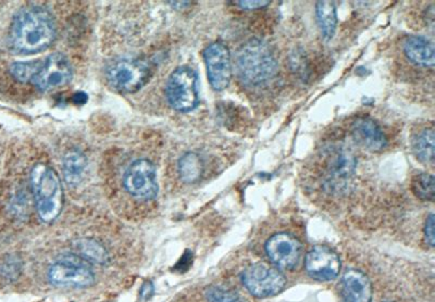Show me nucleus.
I'll return each mask as SVG.
<instances>
[{
    "mask_svg": "<svg viewBox=\"0 0 435 302\" xmlns=\"http://www.w3.org/2000/svg\"><path fill=\"white\" fill-rule=\"evenodd\" d=\"M209 82L216 92H221L229 86L232 77L231 54L222 42H214L205 49Z\"/></svg>",
    "mask_w": 435,
    "mask_h": 302,
    "instance_id": "12",
    "label": "nucleus"
},
{
    "mask_svg": "<svg viewBox=\"0 0 435 302\" xmlns=\"http://www.w3.org/2000/svg\"><path fill=\"white\" fill-rule=\"evenodd\" d=\"M48 278L56 285L88 287L95 280L90 264L80 255H63L52 265Z\"/></svg>",
    "mask_w": 435,
    "mask_h": 302,
    "instance_id": "7",
    "label": "nucleus"
},
{
    "mask_svg": "<svg viewBox=\"0 0 435 302\" xmlns=\"http://www.w3.org/2000/svg\"><path fill=\"white\" fill-rule=\"evenodd\" d=\"M191 262H193V255H191V251H187L183 255V257L180 259L177 264L174 267V270H177L179 272H185V271L189 270Z\"/></svg>",
    "mask_w": 435,
    "mask_h": 302,
    "instance_id": "28",
    "label": "nucleus"
},
{
    "mask_svg": "<svg viewBox=\"0 0 435 302\" xmlns=\"http://www.w3.org/2000/svg\"><path fill=\"white\" fill-rule=\"evenodd\" d=\"M435 221H434V214L431 213L430 216L427 218V221H425V243L428 244L431 248L434 247L435 244Z\"/></svg>",
    "mask_w": 435,
    "mask_h": 302,
    "instance_id": "26",
    "label": "nucleus"
},
{
    "mask_svg": "<svg viewBox=\"0 0 435 302\" xmlns=\"http://www.w3.org/2000/svg\"><path fill=\"white\" fill-rule=\"evenodd\" d=\"M342 302H371L372 285L365 273L349 269L344 273L340 283Z\"/></svg>",
    "mask_w": 435,
    "mask_h": 302,
    "instance_id": "15",
    "label": "nucleus"
},
{
    "mask_svg": "<svg viewBox=\"0 0 435 302\" xmlns=\"http://www.w3.org/2000/svg\"><path fill=\"white\" fill-rule=\"evenodd\" d=\"M237 292L222 286H210L206 290L208 302H232L239 298Z\"/></svg>",
    "mask_w": 435,
    "mask_h": 302,
    "instance_id": "25",
    "label": "nucleus"
},
{
    "mask_svg": "<svg viewBox=\"0 0 435 302\" xmlns=\"http://www.w3.org/2000/svg\"><path fill=\"white\" fill-rule=\"evenodd\" d=\"M403 51L409 61L418 67L433 69L435 48L433 42L422 36H408L403 42Z\"/></svg>",
    "mask_w": 435,
    "mask_h": 302,
    "instance_id": "16",
    "label": "nucleus"
},
{
    "mask_svg": "<svg viewBox=\"0 0 435 302\" xmlns=\"http://www.w3.org/2000/svg\"><path fill=\"white\" fill-rule=\"evenodd\" d=\"M317 20L324 40L333 38L338 24L335 3L332 1H319L316 5Z\"/></svg>",
    "mask_w": 435,
    "mask_h": 302,
    "instance_id": "18",
    "label": "nucleus"
},
{
    "mask_svg": "<svg viewBox=\"0 0 435 302\" xmlns=\"http://www.w3.org/2000/svg\"><path fill=\"white\" fill-rule=\"evenodd\" d=\"M150 75V67L142 60H119L112 63L106 73L109 84L122 93H135L141 90Z\"/></svg>",
    "mask_w": 435,
    "mask_h": 302,
    "instance_id": "8",
    "label": "nucleus"
},
{
    "mask_svg": "<svg viewBox=\"0 0 435 302\" xmlns=\"http://www.w3.org/2000/svg\"><path fill=\"white\" fill-rule=\"evenodd\" d=\"M232 302H247V300L244 299V298L239 297V298H237V299L233 300V301Z\"/></svg>",
    "mask_w": 435,
    "mask_h": 302,
    "instance_id": "31",
    "label": "nucleus"
},
{
    "mask_svg": "<svg viewBox=\"0 0 435 302\" xmlns=\"http://www.w3.org/2000/svg\"><path fill=\"white\" fill-rule=\"evenodd\" d=\"M411 189L421 200L433 201L435 197L434 176L429 173H418L413 177Z\"/></svg>",
    "mask_w": 435,
    "mask_h": 302,
    "instance_id": "22",
    "label": "nucleus"
},
{
    "mask_svg": "<svg viewBox=\"0 0 435 302\" xmlns=\"http://www.w3.org/2000/svg\"><path fill=\"white\" fill-rule=\"evenodd\" d=\"M86 168V158L77 150L69 151L63 158V171L65 181L71 185L79 183Z\"/></svg>",
    "mask_w": 435,
    "mask_h": 302,
    "instance_id": "19",
    "label": "nucleus"
},
{
    "mask_svg": "<svg viewBox=\"0 0 435 302\" xmlns=\"http://www.w3.org/2000/svg\"><path fill=\"white\" fill-rule=\"evenodd\" d=\"M75 249L87 262L97 263V264H104L109 260V255L107 251L97 241L92 239H81L75 243Z\"/></svg>",
    "mask_w": 435,
    "mask_h": 302,
    "instance_id": "21",
    "label": "nucleus"
},
{
    "mask_svg": "<svg viewBox=\"0 0 435 302\" xmlns=\"http://www.w3.org/2000/svg\"><path fill=\"white\" fill-rule=\"evenodd\" d=\"M198 75L189 67H180L172 72L166 85V97L174 110L189 112L198 104Z\"/></svg>",
    "mask_w": 435,
    "mask_h": 302,
    "instance_id": "5",
    "label": "nucleus"
},
{
    "mask_svg": "<svg viewBox=\"0 0 435 302\" xmlns=\"http://www.w3.org/2000/svg\"><path fill=\"white\" fill-rule=\"evenodd\" d=\"M42 60L34 61L15 62L10 65L9 72L17 82L28 84L32 82L36 73L40 70Z\"/></svg>",
    "mask_w": 435,
    "mask_h": 302,
    "instance_id": "23",
    "label": "nucleus"
},
{
    "mask_svg": "<svg viewBox=\"0 0 435 302\" xmlns=\"http://www.w3.org/2000/svg\"><path fill=\"white\" fill-rule=\"evenodd\" d=\"M234 5L239 6V8L244 9V10H258V9H262V8L268 7L271 5V1H248V0H244V1H234Z\"/></svg>",
    "mask_w": 435,
    "mask_h": 302,
    "instance_id": "27",
    "label": "nucleus"
},
{
    "mask_svg": "<svg viewBox=\"0 0 435 302\" xmlns=\"http://www.w3.org/2000/svg\"><path fill=\"white\" fill-rule=\"evenodd\" d=\"M434 127H425L418 132L411 139L413 154L422 164L434 162Z\"/></svg>",
    "mask_w": 435,
    "mask_h": 302,
    "instance_id": "17",
    "label": "nucleus"
},
{
    "mask_svg": "<svg viewBox=\"0 0 435 302\" xmlns=\"http://www.w3.org/2000/svg\"><path fill=\"white\" fill-rule=\"evenodd\" d=\"M71 79L72 67L69 60L63 54H52L42 60L38 72L31 83L40 92H48L67 85Z\"/></svg>",
    "mask_w": 435,
    "mask_h": 302,
    "instance_id": "11",
    "label": "nucleus"
},
{
    "mask_svg": "<svg viewBox=\"0 0 435 302\" xmlns=\"http://www.w3.org/2000/svg\"><path fill=\"white\" fill-rule=\"evenodd\" d=\"M155 287L152 282H145L141 289V297L143 300H150L154 296Z\"/></svg>",
    "mask_w": 435,
    "mask_h": 302,
    "instance_id": "29",
    "label": "nucleus"
},
{
    "mask_svg": "<svg viewBox=\"0 0 435 302\" xmlns=\"http://www.w3.org/2000/svg\"><path fill=\"white\" fill-rule=\"evenodd\" d=\"M241 278L245 288L257 298L274 297L286 285V278L281 271L264 262L247 267L242 273Z\"/></svg>",
    "mask_w": 435,
    "mask_h": 302,
    "instance_id": "6",
    "label": "nucleus"
},
{
    "mask_svg": "<svg viewBox=\"0 0 435 302\" xmlns=\"http://www.w3.org/2000/svg\"><path fill=\"white\" fill-rule=\"evenodd\" d=\"M204 172V164L198 154L187 152L180 159L179 173L182 181L185 183H195L199 181Z\"/></svg>",
    "mask_w": 435,
    "mask_h": 302,
    "instance_id": "20",
    "label": "nucleus"
},
{
    "mask_svg": "<svg viewBox=\"0 0 435 302\" xmlns=\"http://www.w3.org/2000/svg\"><path fill=\"white\" fill-rule=\"evenodd\" d=\"M123 187L137 199L152 200L158 193L156 170L146 159H139L127 166L123 175Z\"/></svg>",
    "mask_w": 435,
    "mask_h": 302,
    "instance_id": "9",
    "label": "nucleus"
},
{
    "mask_svg": "<svg viewBox=\"0 0 435 302\" xmlns=\"http://www.w3.org/2000/svg\"><path fill=\"white\" fill-rule=\"evenodd\" d=\"M351 136L359 146L372 152H379L388 146V138L380 125L370 118L361 117L354 120Z\"/></svg>",
    "mask_w": 435,
    "mask_h": 302,
    "instance_id": "14",
    "label": "nucleus"
},
{
    "mask_svg": "<svg viewBox=\"0 0 435 302\" xmlns=\"http://www.w3.org/2000/svg\"><path fill=\"white\" fill-rule=\"evenodd\" d=\"M31 185L40 220L52 223L63 207V186L57 173L47 164H35L31 172Z\"/></svg>",
    "mask_w": 435,
    "mask_h": 302,
    "instance_id": "3",
    "label": "nucleus"
},
{
    "mask_svg": "<svg viewBox=\"0 0 435 302\" xmlns=\"http://www.w3.org/2000/svg\"><path fill=\"white\" fill-rule=\"evenodd\" d=\"M88 100V96H87L86 93L84 92H77L73 95L72 102H74L75 104H85Z\"/></svg>",
    "mask_w": 435,
    "mask_h": 302,
    "instance_id": "30",
    "label": "nucleus"
},
{
    "mask_svg": "<svg viewBox=\"0 0 435 302\" xmlns=\"http://www.w3.org/2000/svg\"><path fill=\"white\" fill-rule=\"evenodd\" d=\"M320 157L326 189H341L351 181L357 166V160L351 149L345 145H331L322 149Z\"/></svg>",
    "mask_w": 435,
    "mask_h": 302,
    "instance_id": "4",
    "label": "nucleus"
},
{
    "mask_svg": "<svg viewBox=\"0 0 435 302\" xmlns=\"http://www.w3.org/2000/svg\"><path fill=\"white\" fill-rule=\"evenodd\" d=\"M266 253L269 260L278 270L292 271L301 261L303 246L290 233H276L267 241Z\"/></svg>",
    "mask_w": 435,
    "mask_h": 302,
    "instance_id": "10",
    "label": "nucleus"
},
{
    "mask_svg": "<svg viewBox=\"0 0 435 302\" xmlns=\"http://www.w3.org/2000/svg\"><path fill=\"white\" fill-rule=\"evenodd\" d=\"M386 302H390V301H386Z\"/></svg>",
    "mask_w": 435,
    "mask_h": 302,
    "instance_id": "32",
    "label": "nucleus"
},
{
    "mask_svg": "<svg viewBox=\"0 0 435 302\" xmlns=\"http://www.w3.org/2000/svg\"><path fill=\"white\" fill-rule=\"evenodd\" d=\"M305 269L309 276L319 282L335 280L341 271L340 255L328 246L317 245L311 248L305 257Z\"/></svg>",
    "mask_w": 435,
    "mask_h": 302,
    "instance_id": "13",
    "label": "nucleus"
},
{
    "mask_svg": "<svg viewBox=\"0 0 435 302\" xmlns=\"http://www.w3.org/2000/svg\"><path fill=\"white\" fill-rule=\"evenodd\" d=\"M56 22L45 7L29 6L13 17L9 45L15 54L34 55L47 49L56 38Z\"/></svg>",
    "mask_w": 435,
    "mask_h": 302,
    "instance_id": "1",
    "label": "nucleus"
},
{
    "mask_svg": "<svg viewBox=\"0 0 435 302\" xmlns=\"http://www.w3.org/2000/svg\"><path fill=\"white\" fill-rule=\"evenodd\" d=\"M237 75L247 86H261L278 72V61L270 46L253 38L239 48L235 57Z\"/></svg>",
    "mask_w": 435,
    "mask_h": 302,
    "instance_id": "2",
    "label": "nucleus"
},
{
    "mask_svg": "<svg viewBox=\"0 0 435 302\" xmlns=\"http://www.w3.org/2000/svg\"><path fill=\"white\" fill-rule=\"evenodd\" d=\"M22 273V261L15 255H9L0 263V275L7 283H13Z\"/></svg>",
    "mask_w": 435,
    "mask_h": 302,
    "instance_id": "24",
    "label": "nucleus"
}]
</instances>
